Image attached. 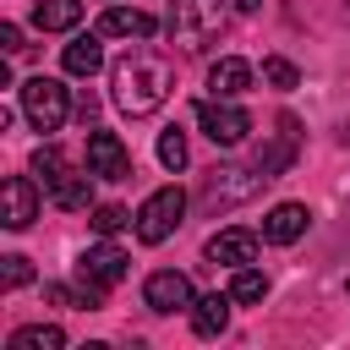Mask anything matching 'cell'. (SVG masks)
Masks as SVG:
<instances>
[{"label": "cell", "instance_id": "6da1fadb", "mask_svg": "<svg viewBox=\"0 0 350 350\" xmlns=\"http://www.w3.org/2000/svg\"><path fill=\"white\" fill-rule=\"evenodd\" d=\"M109 88H115V109H120V115H131V120H142V115H153V109L170 98L175 71H170V60H164V55H153V49L131 44V49L109 66Z\"/></svg>", "mask_w": 350, "mask_h": 350}, {"label": "cell", "instance_id": "7a4b0ae2", "mask_svg": "<svg viewBox=\"0 0 350 350\" xmlns=\"http://www.w3.org/2000/svg\"><path fill=\"white\" fill-rule=\"evenodd\" d=\"M33 175H38V186H44V197L55 202V208H88L93 202V170H77L55 142H44L38 153H33Z\"/></svg>", "mask_w": 350, "mask_h": 350}, {"label": "cell", "instance_id": "3957f363", "mask_svg": "<svg viewBox=\"0 0 350 350\" xmlns=\"http://www.w3.org/2000/svg\"><path fill=\"white\" fill-rule=\"evenodd\" d=\"M170 44H180L186 55H197V49H208L224 27H230V16H224V5L219 0H170Z\"/></svg>", "mask_w": 350, "mask_h": 350}, {"label": "cell", "instance_id": "277c9868", "mask_svg": "<svg viewBox=\"0 0 350 350\" xmlns=\"http://www.w3.org/2000/svg\"><path fill=\"white\" fill-rule=\"evenodd\" d=\"M126 268H131V257L104 235L98 246H88L82 257H77V295H82V306L93 312V306H104V290L109 284H120L126 279Z\"/></svg>", "mask_w": 350, "mask_h": 350}, {"label": "cell", "instance_id": "5b68a950", "mask_svg": "<svg viewBox=\"0 0 350 350\" xmlns=\"http://www.w3.org/2000/svg\"><path fill=\"white\" fill-rule=\"evenodd\" d=\"M22 115L33 120V131H60L66 115H71L66 82H55V77H27V82H22Z\"/></svg>", "mask_w": 350, "mask_h": 350}, {"label": "cell", "instance_id": "8992f818", "mask_svg": "<svg viewBox=\"0 0 350 350\" xmlns=\"http://www.w3.org/2000/svg\"><path fill=\"white\" fill-rule=\"evenodd\" d=\"M180 213H186V191H180V186H159V191L137 208V241H148V246L170 241V235L180 230Z\"/></svg>", "mask_w": 350, "mask_h": 350}, {"label": "cell", "instance_id": "52a82bcc", "mask_svg": "<svg viewBox=\"0 0 350 350\" xmlns=\"http://www.w3.org/2000/svg\"><path fill=\"white\" fill-rule=\"evenodd\" d=\"M197 126H202V137H208V142L235 148V142H246L252 115H246L235 98H202V104H197Z\"/></svg>", "mask_w": 350, "mask_h": 350}, {"label": "cell", "instance_id": "ba28073f", "mask_svg": "<svg viewBox=\"0 0 350 350\" xmlns=\"http://www.w3.org/2000/svg\"><path fill=\"white\" fill-rule=\"evenodd\" d=\"M88 170H93V180H126L131 175V148L115 131H88Z\"/></svg>", "mask_w": 350, "mask_h": 350}, {"label": "cell", "instance_id": "9c48e42d", "mask_svg": "<svg viewBox=\"0 0 350 350\" xmlns=\"http://www.w3.org/2000/svg\"><path fill=\"white\" fill-rule=\"evenodd\" d=\"M142 301H148L153 312H191V306H197V290H191V279H186V273L159 268V273H148Z\"/></svg>", "mask_w": 350, "mask_h": 350}, {"label": "cell", "instance_id": "30bf717a", "mask_svg": "<svg viewBox=\"0 0 350 350\" xmlns=\"http://www.w3.org/2000/svg\"><path fill=\"white\" fill-rule=\"evenodd\" d=\"M38 180H27V175H11L5 186H0V202H5V213H0V224L5 230H27L33 219H38Z\"/></svg>", "mask_w": 350, "mask_h": 350}, {"label": "cell", "instance_id": "8fae6325", "mask_svg": "<svg viewBox=\"0 0 350 350\" xmlns=\"http://www.w3.org/2000/svg\"><path fill=\"white\" fill-rule=\"evenodd\" d=\"M257 246H262L257 230H219V235L208 241V262L241 268V262H257Z\"/></svg>", "mask_w": 350, "mask_h": 350}, {"label": "cell", "instance_id": "7c38bea8", "mask_svg": "<svg viewBox=\"0 0 350 350\" xmlns=\"http://www.w3.org/2000/svg\"><path fill=\"white\" fill-rule=\"evenodd\" d=\"M306 224H312V213H306L301 202H279V208H268V219H262V241L290 246V241L306 235Z\"/></svg>", "mask_w": 350, "mask_h": 350}, {"label": "cell", "instance_id": "4fadbf2b", "mask_svg": "<svg viewBox=\"0 0 350 350\" xmlns=\"http://www.w3.org/2000/svg\"><path fill=\"white\" fill-rule=\"evenodd\" d=\"M246 88H252V66H246L241 55H224V60L208 66V93H213V98H241Z\"/></svg>", "mask_w": 350, "mask_h": 350}, {"label": "cell", "instance_id": "5bb4252c", "mask_svg": "<svg viewBox=\"0 0 350 350\" xmlns=\"http://www.w3.org/2000/svg\"><path fill=\"white\" fill-rule=\"evenodd\" d=\"M98 33L104 38H153V16L137 11V5H109L98 16Z\"/></svg>", "mask_w": 350, "mask_h": 350}, {"label": "cell", "instance_id": "9a60e30c", "mask_svg": "<svg viewBox=\"0 0 350 350\" xmlns=\"http://www.w3.org/2000/svg\"><path fill=\"white\" fill-rule=\"evenodd\" d=\"M252 191H257V175H246V170H213L202 202H208V208H230V202H241V197H252Z\"/></svg>", "mask_w": 350, "mask_h": 350}, {"label": "cell", "instance_id": "2e32d148", "mask_svg": "<svg viewBox=\"0 0 350 350\" xmlns=\"http://www.w3.org/2000/svg\"><path fill=\"white\" fill-rule=\"evenodd\" d=\"M230 290L224 295H197V306H191V328H197V339H219L224 328H230Z\"/></svg>", "mask_w": 350, "mask_h": 350}, {"label": "cell", "instance_id": "e0dca14e", "mask_svg": "<svg viewBox=\"0 0 350 350\" xmlns=\"http://www.w3.org/2000/svg\"><path fill=\"white\" fill-rule=\"evenodd\" d=\"M98 38H104V33H77V38L66 44L60 66H66L71 77H93V71L104 66V49H98Z\"/></svg>", "mask_w": 350, "mask_h": 350}, {"label": "cell", "instance_id": "ac0fdd59", "mask_svg": "<svg viewBox=\"0 0 350 350\" xmlns=\"http://www.w3.org/2000/svg\"><path fill=\"white\" fill-rule=\"evenodd\" d=\"M82 22V0H38L33 5V27L44 33H71Z\"/></svg>", "mask_w": 350, "mask_h": 350}, {"label": "cell", "instance_id": "d6986e66", "mask_svg": "<svg viewBox=\"0 0 350 350\" xmlns=\"http://www.w3.org/2000/svg\"><path fill=\"white\" fill-rule=\"evenodd\" d=\"M262 295H268V273H257L252 262H241V268L230 273V301H235V306H257Z\"/></svg>", "mask_w": 350, "mask_h": 350}, {"label": "cell", "instance_id": "ffe728a7", "mask_svg": "<svg viewBox=\"0 0 350 350\" xmlns=\"http://www.w3.org/2000/svg\"><path fill=\"white\" fill-rule=\"evenodd\" d=\"M60 345H66V334L55 323H27L11 334V350H60Z\"/></svg>", "mask_w": 350, "mask_h": 350}, {"label": "cell", "instance_id": "44dd1931", "mask_svg": "<svg viewBox=\"0 0 350 350\" xmlns=\"http://www.w3.org/2000/svg\"><path fill=\"white\" fill-rule=\"evenodd\" d=\"M159 164H164V170H175V175L186 170V131H175V126H170V131L159 137Z\"/></svg>", "mask_w": 350, "mask_h": 350}, {"label": "cell", "instance_id": "7402d4cb", "mask_svg": "<svg viewBox=\"0 0 350 350\" xmlns=\"http://www.w3.org/2000/svg\"><path fill=\"white\" fill-rule=\"evenodd\" d=\"M262 82L284 93V88H295V82H301V71H295L290 60H279V55H268V60H262Z\"/></svg>", "mask_w": 350, "mask_h": 350}, {"label": "cell", "instance_id": "603a6c76", "mask_svg": "<svg viewBox=\"0 0 350 350\" xmlns=\"http://www.w3.org/2000/svg\"><path fill=\"white\" fill-rule=\"evenodd\" d=\"M126 224H131L126 208H115V202H98V208H93V230H98V235H115V230H126Z\"/></svg>", "mask_w": 350, "mask_h": 350}, {"label": "cell", "instance_id": "cb8c5ba5", "mask_svg": "<svg viewBox=\"0 0 350 350\" xmlns=\"http://www.w3.org/2000/svg\"><path fill=\"white\" fill-rule=\"evenodd\" d=\"M27 279H33V268H27V257H16V252H11V257H5V290H16V284H27Z\"/></svg>", "mask_w": 350, "mask_h": 350}, {"label": "cell", "instance_id": "d4e9b609", "mask_svg": "<svg viewBox=\"0 0 350 350\" xmlns=\"http://www.w3.org/2000/svg\"><path fill=\"white\" fill-rule=\"evenodd\" d=\"M0 49H5V55H16V49H22V27H16V22H5V27H0Z\"/></svg>", "mask_w": 350, "mask_h": 350}, {"label": "cell", "instance_id": "484cf974", "mask_svg": "<svg viewBox=\"0 0 350 350\" xmlns=\"http://www.w3.org/2000/svg\"><path fill=\"white\" fill-rule=\"evenodd\" d=\"M235 5H241V11H252V5H257V0H235Z\"/></svg>", "mask_w": 350, "mask_h": 350}]
</instances>
